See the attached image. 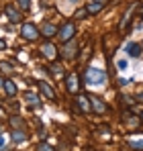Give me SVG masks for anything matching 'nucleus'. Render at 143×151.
<instances>
[{
  "mask_svg": "<svg viewBox=\"0 0 143 151\" xmlns=\"http://www.w3.org/2000/svg\"><path fill=\"white\" fill-rule=\"evenodd\" d=\"M84 82L88 86H96V84H104L106 82V74L100 72V70H94V68H88L84 72Z\"/></svg>",
  "mask_w": 143,
  "mask_h": 151,
  "instance_id": "obj_1",
  "label": "nucleus"
},
{
  "mask_svg": "<svg viewBox=\"0 0 143 151\" xmlns=\"http://www.w3.org/2000/svg\"><path fill=\"white\" fill-rule=\"evenodd\" d=\"M139 119H141V121H143V112H141V116H139Z\"/></svg>",
  "mask_w": 143,
  "mask_h": 151,
  "instance_id": "obj_30",
  "label": "nucleus"
},
{
  "mask_svg": "<svg viewBox=\"0 0 143 151\" xmlns=\"http://www.w3.org/2000/svg\"><path fill=\"white\" fill-rule=\"evenodd\" d=\"M127 53H129L131 57H139V55H141V45H139V43H129V45H127Z\"/></svg>",
  "mask_w": 143,
  "mask_h": 151,
  "instance_id": "obj_12",
  "label": "nucleus"
},
{
  "mask_svg": "<svg viewBox=\"0 0 143 151\" xmlns=\"http://www.w3.org/2000/svg\"><path fill=\"white\" fill-rule=\"evenodd\" d=\"M125 123H127L129 127H139L141 119H137V116H125Z\"/></svg>",
  "mask_w": 143,
  "mask_h": 151,
  "instance_id": "obj_16",
  "label": "nucleus"
},
{
  "mask_svg": "<svg viewBox=\"0 0 143 151\" xmlns=\"http://www.w3.org/2000/svg\"><path fill=\"white\" fill-rule=\"evenodd\" d=\"M74 17H76V19H86V17H88V10H86V8H80V10H76Z\"/></svg>",
  "mask_w": 143,
  "mask_h": 151,
  "instance_id": "obj_19",
  "label": "nucleus"
},
{
  "mask_svg": "<svg viewBox=\"0 0 143 151\" xmlns=\"http://www.w3.org/2000/svg\"><path fill=\"white\" fill-rule=\"evenodd\" d=\"M137 100H141V102H143V92L139 94V96H137Z\"/></svg>",
  "mask_w": 143,
  "mask_h": 151,
  "instance_id": "obj_28",
  "label": "nucleus"
},
{
  "mask_svg": "<svg viewBox=\"0 0 143 151\" xmlns=\"http://www.w3.org/2000/svg\"><path fill=\"white\" fill-rule=\"evenodd\" d=\"M10 125L14 127V129H19V127H25V123L21 116H10Z\"/></svg>",
  "mask_w": 143,
  "mask_h": 151,
  "instance_id": "obj_17",
  "label": "nucleus"
},
{
  "mask_svg": "<svg viewBox=\"0 0 143 151\" xmlns=\"http://www.w3.org/2000/svg\"><path fill=\"white\" fill-rule=\"evenodd\" d=\"M119 84H121V86H127V84H129V80H125V78H121V80H119Z\"/></svg>",
  "mask_w": 143,
  "mask_h": 151,
  "instance_id": "obj_25",
  "label": "nucleus"
},
{
  "mask_svg": "<svg viewBox=\"0 0 143 151\" xmlns=\"http://www.w3.org/2000/svg\"><path fill=\"white\" fill-rule=\"evenodd\" d=\"M4 47H6V43H4V41L0 39V49H4Z\"/></svg>",
  "mask_w": 143,
  "mask_h": 151,
  "instance_id": "obj_27",
  "label": "nucleus"
},
{
  "mask_svg": "<svg viewBox=\"0 0 143 151\" xmlns=\"http://www.w3.org/2000/svg\"><path fill=\"white\" fill-rule=\"evenodd\" d=\"M74 35H76V25H74L72 21H70V23H66V25L59 29V33H57V37H59L64 43H66V41H72Z\"/></svg>",
  "mask_w": 143,
  "mask_h": 151,
  "instance_id": "obj_3",
  "label": "nucleus"
},
{
  "mask_svg": "<svg viewBox=\"0 0 143 151\" xmlns=\"http://www.w3.org/2000/svg\"><path fill=\"white\" fill-rule=\"evenodd\" d=\"M119 70H127V61H125V59L119 61Z\"/></svg>",
  "mask_w": 143,
  "mask_h": 151,
  "instance_id": "obj_22",
  "label": "nucleus"
},
{
  "mask_svg": "<svg viewBox=\"0 0 143 151\" xmlns=\"http://www.w3.org/2000/svg\"><path fill=\"white\" fill-rule=\"evenodd\" d=\"M57 33H59V29H57L55 25H51V23H45L43 29H41V35H43V37H47V39H51V37H53V35H57Z\"/></svg>",
  "mask_w": 143,
  "mask_h": 151,
  "instance_id": "obj_10",
  "label": "nucleus"
},
{
  "mask_svg": "<svg viewBox=\"0 0 143 151\" xmlns=\"http://www.w3.org/2000/svg\"><path fill=\"white\" fill-rule=\"evenodd\" d=\"M41 53H43L47 59H51V61L57 59V55H59V51H57V47H55L53 43H43V45H41Z\"/></svg>",
  "mask_w": 143,
  "mask_h": 151,
  "instance_id": "obj_6",
  "label": "nucleus"
},
{
  "mask_svg": "<svg viewBox=\"0 0 143 151\" xmlns=\"http://www.w3.org/2000/svg\"><path fill=\"white\" fill-rule=\"evenodd\" d=\"M92 2H102V4H104V2H106V0H92Z\"/></svg>",
  "mask_w": 143,
  "mask_h": 151,
  "instance_id": "obj_29",
  "label": "nucleus"
},
{
  "mask_svg": "<svg viewBox=\"0 0 143 151\" xmlns=\"http://www.w3.org/2000/svg\"><path fill=\"white\" fill-rule=\"evenodd\" d=\"M131 147L133 149H143V139H131Z\"/></svg>",
  "mask_w": 143,
  "mask_h": 151,
  "instance_id": "obj_18",
  "label": "nucleus"
},
{
  "mask_svg": "<svg viewBox=\"0 0 143 151\" xmlns=\"http://www.w3.org/2000/svg\"><path fill=\"white\" fill-rule=\"evenodd\" d=\"M78 74H70L68 76V80H66V88H68V92H72V94H76L78 92Z\"/></svg>",
  "mask_w": 143,
  "mask_h": 151,
  "instance_id": "obj_9",
  "label": "nucleus"
},
{
  "mask_svg": "<svg viewBox=\"0 0 143 151\" xmlns=\"http://www.w3.org/2000/svg\"><path fill=\"white\" fill-rule=\"evenodd\" d=\"M0 149H4V137L0 135Z\"/></svg>",
  "mask_w": 143,
  "mask_h": 151,
  "instance_id": "obj_26",
  "label": "nucleus"
},
{
  "mask_svg": "<svg viewBox=\"0 0 143 151\" xmlns=\"http://www.w3.org/2000/svg\"><path fill=\"white\" fill-rule=\"evenodd\" d=\"M137 17H141V19H143V4L137 8Z\"/></svg>",
  "mask_w": 143,
  "mask_h": 151,
  "instance_id": "obj_24",
  "label": "nucleus"
},
{
  "mask_svg": "<svg viewBox=\"0 0 143 151\" xmlns=\"http://www.w3.org/2000/svg\"><path fill=\"white\" fill-rule=\"evenodd\" d=\"M102 6H104L102 2H92L86 10H88V14H96V12H100V10H102Z\"/></svg>",
  "mask_w": 143,
  "mask_h": 151,
  "instance_id": "obj_15",
  "label": "nucleus"
},
{
  "mask_svg": "<svg viewBox=\"0 0 143 151\" xmlns=\"http://www.w3.org/2000/svg\"><path fill=\"white\" fill-rule=\"evenodd\" d=\"M37 151H53V147H51V145H47V143H41V145L37 147Z\"/></svg>",
  "mask_w": 143,
  "mask_h": 151,
  "instance_id": "obj_21",
  "label": "nucleus"
},
{
  "mask_svg": "<svg viewBox=\"0 0 143 151\" xmlns=\"http://www.w3.org/2000/svg\"><path fill=\"white\" fill-rule=\"evenodd\" d=\"M4 14L8 17V21H10V23H19V21L23 19V17H21V12H19V8H17V6H12V4H6V6H4Z\"/></svg>",
  "mask_w": 143,
  "mask_h": 151,
  "instance_id": "obj_5",
  "label": "nucleus"
},
{
  "mask_svg": "<svg viewBox=\"0 0 143 151\" xmlns=\"http://www.w3.org/2000/svg\"><path fill=\"white\" fill-rule=\"evenodd\" d=\"M88 98L92 102V110H96V112H106V104L100 100V98H96V96H88Z\"/></svg>",
  "mask_w": 143,
  "mask_h": 151,
  "instance_id": "obj_11",
  "label": "nucleus"
},
{
  "mask_svg": "<svg viewBox=\"0 0 143 151\" xmlns=\"http://www.w3.org/2000/svg\"><path fill=\"white\" fill-rule=\"evenodd\" d=\"M37 86H39V90L43 92V96H45V98H49V100H55V98H57L55 90H53V88L49 86L47 82H37Z\"/></svg>",
  "mask_w": 143,
  "mask_h": 151,
  "instance_id": "obj_7",
  "label": "nucleus"
},
{
  "mask_svg": "<svg viewBox=\"0 0 143 151\" xmlns=\"http://www.w3.org/2000/svg\"><path fill=\"white\" fill-rule=\"evenodd\" d=\"M76 53H78V45H76L74 41H66L64 47H61V57H64V59H74Z\"/></svg>",
  "mask_w": 143,
  "mask_h": 151,
  "instance_id": "obj_4",
  "label": "nucleus"
},
{
  "mask_svg": "<svg viewBox=\"0 0 143 151\" xmlns=\"http://www.w3.org/2000/svg\"><path fill=\"white\" fill-rule=\"evenodd\" d=\"M0 70H4V72H12V70L8 68V63H0Z\"/></svg>",
  "mask_w": 143,
  "mask_h": 151,
  "instance_id": "obj_23",
  "label": "nucleus"
},
{
  "mask_svg": "<svg viewBox=\"0 0 143 151\" xmlns=\"http://www.w3.org/2000/svg\"><path fill=\"white\" fill-rule=\"evenodd\" d=\"M4 90H6V94L12 98V96L17 94V84H14L12 80H4Z\"/></svg>",
  "mask_w": 143,
  "mask_h": 151,
  "instance_id": "obj_13",
  "label": "nucleus"
},
{
  "mask_svg": "<svg viewBox=\"0 0 143 151\" xmlns=\"http://www.w3.org/2000/svg\"><path fill=\"white\" fill-rule=\"evenodd\" d=\"M12 141L14 143H21V141H27V133H23V131H12Z\"/></svg>",
  "mask_w": 143,
  "mask_h": 151,
  "instance_id": "obj_14",
  "label": "nucleus"
},
{
  "mask_svg": "<svg viewBox=\"0 0 143 151\" xmlns=\"http://www.w3.org/2000/svg\"><path fill=\"white\" fill-rule=\"evenodd\" d=\"M21 35H23V39H27V41H35L41 35V31L33 25V23H25L23 29H21Z\"/></svg>",
  "mask_w": 143,
  "mask_h": 151,
  "instance_id": "obj_2",
  "label": "nucleus"
},
{
  "mask_svg": "<svg viewBox=\"0 0 143 151\" xmlns=\"http://www.w3.org/2000/svg\"><path fill=\"white\" fill-rule=\"evenodd\" d=\"M76 102H78V106H80V110H82L84 114L92 112V102H90V98H88V96H78V98H76Z\"/></svg>",
  "mask_w": 143,
  "mask_h": 151,
  "instance_id": "obj_8",
  "label": "nucleus"
},
{
  "mask_svg": "<svg viewBox=\"0 0 143 151\" xmlns=\"http://www.w3.org/2000/svg\"><path fill=\"white\" fill-rule=\"evenodd\" d=\"M19 6H21L23 10H29V6H31V0H19Z\"/></svg>",
  "mask_w": 143,
  "mask_h": 151,
  "instance_id": "obj_20",
  "label": "nucleus"
}]
</instances>
